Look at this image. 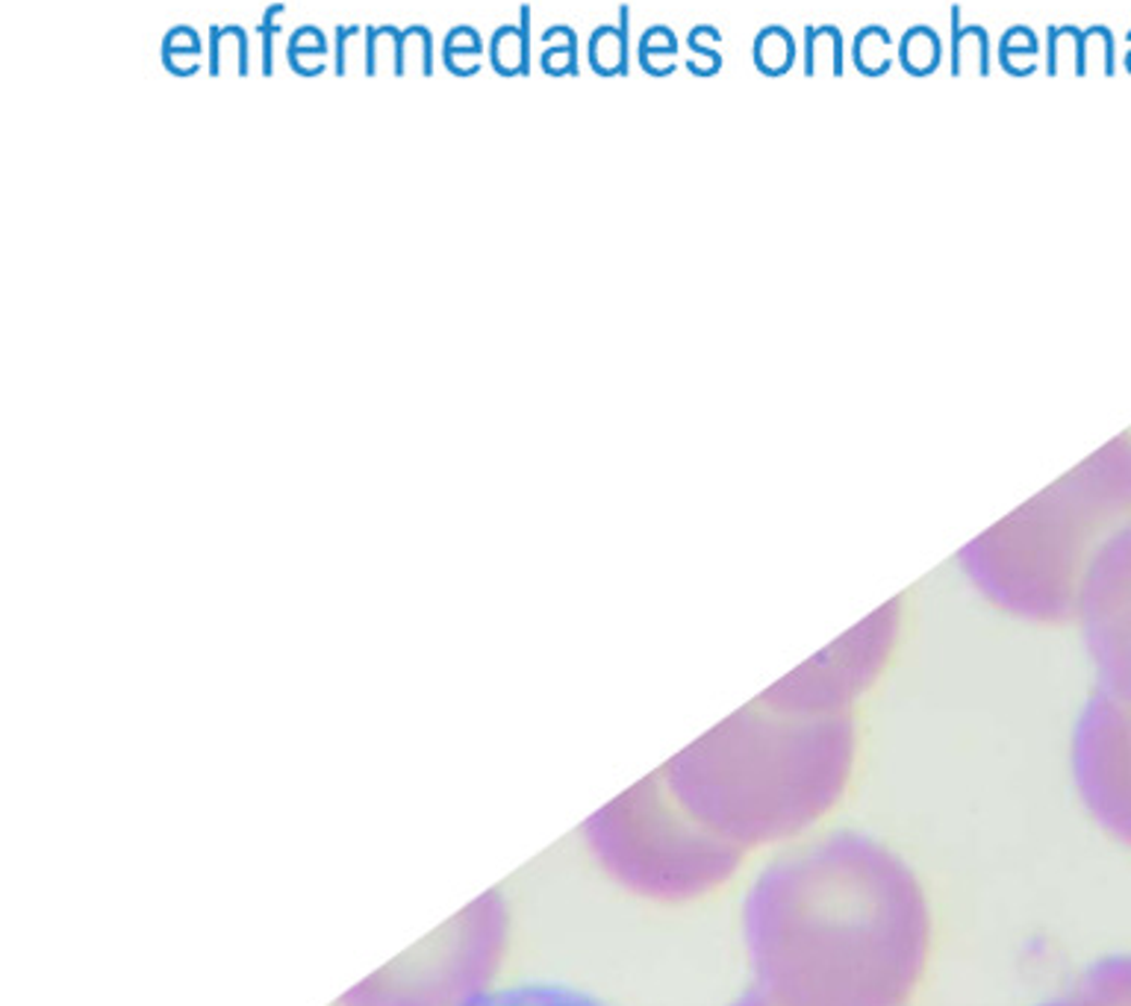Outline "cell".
<instances>
[{
  "mask_svg": "<svg viewBox=\"0 0 1131 1006\" xmlns=\"http://www.w3.org/2000/svg\"><path fill=\"white\" fill-rule=\"evenodd\" d=\"M752 986L778 1006H908L925 980L934 912L913 866L864 830L785 845L745 888Z\"/></svg>",
  "mask_w": 1131,
  "mask_h": 1006,
  "instance_id": "1",
  "label": "cell"
},
{
  "mask_svg": "<svg viewBox=\"0 0 1131 1006\" xmlns=\"http://www.w3.org/2000/svg\"><path fill=\"white\" fill-rule=\"evenodd\" d=\"M858 757V715L754 698L676 753L660 777L690 815L749 854L816 833L852 789Z\"/></svg>",
  "mask_w": 1131,
  "mask_h": 1006,
  "instance_id": "2",
  "label": "cell"
},
{
  "mask_svg": "<svg viewBox=\"0 0 1131 1006\" xmlns=\"http://www.w3.org/2000/svg\"><path fill=\"white\" fill-rule=\"evenodd\" d=\"M1131 518V433L1017 506L954 553L984 603L1032 627L1072 624L1084 577L1102 544Z\"/></svg>",
  "mask_w": 1131,
  "mask_h": 1006,
  "instance_id": "3",
  "label": "cell"
},
{
  "mask_svg": "<svg viewBox=\"0 0 1131 1006\" xmlns=\"http://www.w3.org/2000/svg\"><path fill=\"white\" fill-rule=\"evenodd\" d=\"M586 842L619 883L645 898L676 904L722 888L745 859V850L678 803L660 771L593 815Z\"/></svg>",
  "mask_w": 1131,
  "mask_h": 1006,
  "instance_id": "4",
  "label": "cell"
},
{
  "mask_svg": "<svg viewBox=\"0 0 1131 1006\" xmlns=\"http://www.w3.org/2000/svg\"><path fill=\"white\" fill-rule=\"evenodd\" d=\"M904 627V601L893 598L828 648L785 674L761 695L766 703L814 715H854L896 657Z\"/></svg>",
  "mask_w": 1131,
  "mask_h": 1006,
  "instance_id": "5",
  "label": "cell"
},
{
  "mask_svg": "<svg viewBox=\"0 0 1131 1006\" xmlns=\"http://www.w3.org/2000/svg\"><path fill=\"white\" fill-rule=\"evenodd\" d=\"M1067 765L1084 815L1131 850V703L1087 691L1072 719Z\"/></svg>",
  "mask_w": 1131,
  "mask_h": 1006,
  "instance_id": "6",
  "label": "cell"
},
{
  "mask_svg": "<svg viewBox=\"0 0 1131 1006\" xmlns=\"http://www.w3.org/2000/svg\"><path fill=\"white\" fill-rule=\"evenodd\" d=\"M1072 627L1091 665L1093 689L1131 703V518L1096 553Z\"/></svg>",
  "mask_w": 1131,
  "mask_h": 1006,
  "instance_id": "7",
  "label": "cell"
},
{
  "mask_svg": "<svg viewBox=\"0 0 1131 1006\" xmlns=\"http://www.w3.org/2000/svg\"><path fill=\"white\" fill-rule=\"evenodd\" d=\"M1034 1006H1131V950L1105 954Z\"/></svg>",
  "mask_w": 1131,
  "mask_h": 1006,
  "instance_id": "8",
  "label": "cell"
},
{
  "mask_svg": "<svg viewBox=\"0 0 1131 1006\" xmlns=\"http://www.w3.org/2000/svg\"><path fill=\"white\" fill-rule=\"evenodd\" d=\"M463 1006H605L589 995H581L575 989L557 986H513L487 992V995L469 997Z\"/></svg>",
  "mask_w": 1131,
  "mask_h": 1006,
  "instance_id": "9",
  "label": "cell"
},
{
  "mask_svg": "<svg viewBox=\"0 0 1131 1006\" xmlns=\"http://www.w3.org/2000/svg\"><path fill=\"white\" fill-rule=\"evenodd\" d=\"M899 62L911 77H932L942 62L940 36L932 27H911L899 41Z\"/></svg>",
  "mask_w": 1131,
  "mask_h": 1006,
  "instance_id": "10",
  "label": "cell"
},
{
  "mask_svg": "<svg viewBox=\"0 0 1131 1006\" xmlns=\"http://www.w3.org/2000/svg\"><path fill=\"white\" fill-rule=\"evenodd\" d=\"M752 57L761 74H766V77H785L795 62L793 36L785 27H778V24L764 27V30L757 33V39H754Z\"/></svg>",
  "mask_w": 1131,
  "mask_h": 1006,
  "instance_id": "11",
  "label": "cell"
},
{
  "mask_svg": "<svg viewBox=\"0 0 1131 1006\" xmlns=\"http://www.w3.org/2000/svg\"><path fill=\"white\" fill-rule=\"evenodd\" d=\"M280 15H287V3H271L263 15V21L257 24L259 41H263V77H271L275 74V60H271V41L280 33Z\"/></svg>",
  "mask_w": 1131,
  "mask_h": 1006,
  "instance_id": "12",
  "label": "cell"
},
{
  "mask_svg": "<svg viewBox=\"0 0 1131 1006\" xmlns=\"http://www.w3.org/2000/svg\"><path fill=\"white\" fill-rule=\"evenodd\" d=\"M484 53V39L469 41V45H457L454 30L446 33V41H442V65H446L448 74L454 77H472L469 71H463L457 65V57H481Z\"/></svg>",
  "mask_w": 1131,
  "mask_h": 1006,
  "instance_id": "13",
  "label": "cell"
},
{
  "mask_svg": "<svg viewBox=\"0 0 1131 1006\" xmlns=\"http://www.w3.org/2000/svg\"><path fill=\"white\" fill-rule=\"evenodd\" d=\"M200 50H204V45H200L198 33L195 30H188V36L183 45H178L174 33L169 30L166 36H162V65L169 69L171 62H174V57H180V53H183V57H200Z\"/></svg>",
  "mask_w": 1131,
  "mask_h": 1006,
  "instance_id": "14",
  "label": "cell"
},
{
  "mask_svg": "<svg viewBox=\"0 0 1131 1006\" xmlns=\"http://www.w3.org/2000/svg\"><path fill=\"white\" fill-rule=\"evenodd\" d=\"M333 33H337V45H333V50H337V53H333V74H337V77H345L348 74V45L357 39L360 33H363V27H360V24H351V27L339 24Z\"/></svg>",
  "mask_w": 1131,
  "mask_h": 1006,
  "instance_id": "15",
  "label": "cell"
},
{
  "mask_svg": "<svg viewBox=\"0 0 1131 1006\" xmlns=\"http://www.w3.org/2000/svg\"><path fill=\"white\" fill-rule=\"evenodd\" d=\"M531 74V7L519 10V77Z\"/></svg>",
  "mask_w": 1131,
  "mask_h": 1006,
  "instance_id": "16",
  "label": "cell"
},
{
  "mask_svg": "<svg viewBox=\"0 0 1131 1006\" xmlns=\"http://www.w3.org/2000/svg\"><path fill=\"white\" fill-rule=\"evenodd\" d=\"M377 33L396 41V65H392V74H396V77H404V71H408L404 69V53H408V41L413 39V24L404 27V30H398L392 24H384V27H377Z\"/></svg>",
  "mask_w": 1131,
  "mask_h": 1006,
  "instance_id": "17",
  "label": "cell"
},
{
  "mask_svg": "<svg viewBox=\"0 0 1131 1006\" xmlns=\"http://www.w3.org/2000/svg\"><path fill=\"white\" fill-rule=\"evenodd\" d=\"M1037 53H1041V41H1037V36L1025 41V45H1017V39H1013V27L1005 33L1002 41H999V65L1011 60V57H1037Z\"/></svg>",
  "mask_w": 1131,
  "mask_h": 1006,
  "instance_id": "18",
  "label": "cell"
},
{
  "mask_svg": "<svg viewBox=\"0 0 1131 1006\" xmlns=\"http://www.w3.org/2000/svg\"><path fill=\"white\" fill-rule=\"evenodd\" d=\"M301 53H307V57H328L330 45H328V41H318V45H304V36H301V30H295V33H292V36H289L287 60H299Z\"/></svg>",
  "mask_w": 1131,
  "mask_h": 1006,
  "instance_id": "19",
  "label": "cell"
},
{
  "mask_svg": "<svg viewBox=\"0 0 1131 1006\" xmlns=\"http://www.w3.org/2000/svg\"><path fill=\"white\" fill-rule=\"evenodd\" d=\"M221 24H209V77L221 74Z\"/></svg>",
  "mask_w": 1131,
  "mask_h": 1006,
  "instance_id": "20",
  "label": "cell"
},
{
  "mask_svg": "<svg viewBox=\"0 0 1131 1006\" xmlns=\"http://www.w3.org/2000/svg\"><path fill=\"white\" fill-rule=\"evenodd\" d=\"M418 39H422V74L430 77L434 74V36L425 24H418Z\"/></svg>",
  "mask_w": 1131,
  "mask_h": 1006,
  "instance_id": "21",
  "label": "cell"
},
{
  "mask_svg": "<svg viewBox=\"0 0 1131 1006\" xmlns=\"http://www.w3.org/2000/svg\"><path fill=\"white\" fill-rule=\"evenodd\" d=\"M1058 39H1061V27H1049V62H1046V74L1049 77H1055L1058 69H1061V57H1058L1061 45H1058Z\"/></svg>",
  "mask_w": 1131,
  "mask_h": 1006,
  "instance_id": "22",
  "label": "cell"
},
{
  "mask_svg": "<svg viewBox=\"0 0 1131 1006\" xmlns=\"http://www.w3.org/2000/svg\"><path fill=\"white\" fill-rule=\"evenodd\" d=\"M377 39H380L377 27H366V74L368 77H375L377 74Z\"/></svg>",
  "mask_w": 1131,
  "mask_h": 1006,
  "instance_id": "23",
  "label": "cell"
},
{
  "mask_svg": "<svg viewBox=\"0 0 1131 1006\" xmlns=\"http://www.w3.org/2000/svg\"><path fill=\"white\" fill-rule=\"evenodd\" d=\"M236 71H239V77H248L251 69H248V36H245V30L242 27H236Z\"/></svg>",
  "mask_w": 1131,
  "mask_h": 1006,
  "instance_id": "24",
  "label": "cell"
},
{
  "mask_svg": "<svg viewBox=\"0 0 1131 1006\" xmlns=\"http://www.w3.org/2000/svg\"><path fill=\"white\" fill-rule=\"evenodd\" d=\"M686 48L695 50V53H702L707 62H710V69H714V74H719V69H722V57H719V50L714 48H707V45H698V41L693 39V36H686Z\"/></svg>",
  "mask_w": 1131,
  "mask_h": 1006,
  "instance_id": "25",
  "label": "cell"
},
{
  "mask_svg": "<svg viewBox=\"0 0 1131 1006\" xmlns=\"http://www.w3.org/2000/svg\"><path fill=\"white\" fill-rule=\"evenodd\" d=\"M728 1006H778V1004H773L769 997L761 995V992H757V989H754V986H749L743 992V995H737L734 1001H731V1004H728Z\"/></svg>",
  "mask_w": 1131,
  "mask_h": 1006,
  "instance_id": "26",
  "label": "cell"
},
{
  "mask_svg": "<svg viewBox=\"0 0 1131 1006\" xmlns=\"http://www.w3.org/2000/svg\"><path fill=\"white\" fill-rule=\"evenodd\" d=\"M814 27H804V77H814Z\"/></svg>",
  "mask_w": 1131,
  "mask_h": 1006,
  "instance_id": "27",
  "label": "cell"
},
{
  "mask_svg": "<svg viewBox=\"0 0 1131 1006\" xmlns=\"http://www.w3.org/2000/svg\"><path fill=\"white\" fill-rule=\"evenodd\" d=\"M1099 33H1102V39H1105V74L1111 77L1114 71H1117L1114 69V36H1111V30H1108V27H1102V24H1099Z\"/></svg>",
  "mask_w": 1131,
  "mask_h": 1006,
  "instance_id": "28",
  "label": "cell"
}]
</instances>
